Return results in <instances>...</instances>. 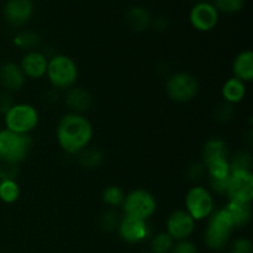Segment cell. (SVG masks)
<instances>
[{"mask_svg":"<svg viewBox=\"0 0 253 253\" xmlns=\"http://www.w3.org/2000/svg\"><path fill=\"white\" fill-rule=\"evenodd\" d=\"M57 141L62 150L68 155H78L90 145L93 126L82 114H66L57 126Z\"/></svg>","mask_w":253,"mask_h":253,"instance_id":"cell-1","label":"cell"},{"mask_svg":"<svg viewBox=\"0 0 253 253\" xmlns=\"http://www.w3.org/2000/svg\"><path fill=\"white\" fill-rule=\"evenodd\" d=\"M32 145L30 135H20L7 128L0 130V165L17 166L29 156Z\"/></svg>","mask_w":253,"mask_h":253,"instance_id":"cell-2","label":"cell"},{"mask_svg":"<svg viewBox=\"0 0 253 253\" xmlns=\"http://www.w3.org/2000/svg\"><path fill=\"white\" fill-rule=\"evenodd\" d=\"M234 229V220L225 208L216 211L214 210V212L209 216V222L205 230V244L209 249L215 251L222 250L229 244Z\"/></svg>","mask_w":253,"mask_h":253,"instance_id":"cell-3","label":"cell"},{"mask_svg":"<svg viewBox=\"0 0 253 253\" xmlns=\"http://www.w3.org/2000/svg\"><path fill=\"white\" fill-rule=\"evenodd\" d=\"M78 67L71 57L56 54L48 59L46 76L54 89H69L78 79Z\"/></svg>","mask_w":253,"mask_h":253,"instance_id":"cell-4","label":"cell"},{"mask_svg":"<svg viewBox=\"0 0 253 253\" xmlns=\"http://www.w3.org/2000/svg\"><path fill=\"white\" fill-rule=\"evenodd\" d=\"M5 128L20 135H29L39 125L40 115L36 108L30 104L15 103L4 115Z\"/></svg>","mask_w":253,"mask_h":253,"instance_id":"cell-5","label":"cell"},{"mask_svg":"<svg viewBox=\"0 0 253 253\" xmlns=\"http://www.w3.org/2000/svg\"><path fill=\"white\" fill-rule=\"evenodd\" d=\"M123 210L126 216L147 221L157 210V202L152 193L146 189H135L125 194L123 202Z\"/></svg>","mask_w":253,"mask_h":253,"instance_id":"cell-6","label":"cell"},{"mask_svg":"<svg viewBox=\"0 0 253 253\" xmlns=\"http://www.w3.org/2000/svg\"><path fill=\"white\" fill-rule=\"evenodd\" d=\"M166 91L175 103H187L193 100L199 93V82L193 74L178 72L168 78Z\"/></svg>","mask_w":253,"mask_h":253,"instance_id":"cell-7","label":"cell"},{"mask_svg":"<svg viewBox=\"0 0 253 253\" xmlns=\"http://www.w3.org/2000/svg\"><path fill=\"white\" fill-rule=\"evenodd\" d=\"M185 211L194 221L209 217L214 212V198L211 193L202 185L190 188L185 195Z\"/></svg>","mask_w":253,"mask_h":253,"instance_id":"cell-8","label":"cell"},{"mask_svg":"<svg viewBox=\"0 0 253 253\" xmlns=\"http://www.w3.org/2000/svg\"><path fill=\"white\" fill-rule=\"evenodd\" d=\"M226 195L229 202L252 203L253 175L249 170H231L227 182Z\"/></svg>","mask_w":253,"mask_h":253,"instance_id":"cell-9","label":"cell"},{"mask_svg":"<svg viewBox=\"0 0 253 253\" xmlns=\"http://www.w3.org/2000/svg\"><path fill=\"white\" fill-rule=\"evenodd\" d=\"M220 12L212 2H197L189 11V22L197 31L208 32L215 29L219 22Z\"/></svg>","mask_w":253,"mask_h":253,"instance_id":"cell-10","label":"cell"},{"mask_svg":"<svg viewBox=\"0 0 253 253\" xmlns=\"http://www.w3.org/2000/svg\"><path fill=\"white\" fill-rule=\"evenodd\" d=\"M195 230V221L185 210H175L167 219V234L174 241L187 240Z\"/></svg>","mask_w":253,"mask_h":253,"instance_id":"cell-11","label":"cell"},{"mask_svg":"<svg viewBox=\"0 0 253 253\" xmlns=\"http://www.w3.org/2000/svg\"><path fill=\"white\" fill-rule=\"evenodd\" d=\"M118 231L124 241L128 242V244H140L148 237L150 227L145 220L124 215L119 224Z\"/></svg>","mask_w":253,"mask_h":253,"instance_id":"cell-12","label":"cell"},{"mask_svg":"<svg viewBox=\"0 0 253 253\" xmlns=\"http://www.w3.org/2000/svg\"><path fill=\"white\" fill-rule=\"evenodd\" d=\"M34 10L32 0H7L4 5L2 14L7 24L14 27H20L31 19Z\"/></svg>","mask_w":253,"mask_h":253,"instance_id":"cell-13","label":"cell"},{"mask_svg":"<svg viewBox=\"0 0 253 253\" xmlns=\"http://www.w3.org/2000/svg\"><path fill=\"white\" fill-rule=\"evenodd\" d=\"M19 66L26 78L41 79L46 76L48 58L43 52L31 49L22 57Z\"/></svg>","mask_w":253,"mask_h":253,"instance_id":"cell-14","label":"cell"},{"mask_svg":"<svg viewBox=\"0 0 253 253\" xmlns=\"http://www.w3.org/2000/svg\"><path fill=\"white\" fill-rule=\"evenodd\" d=\"M64 103L71 113L83 115V113L88 111L93 105V96L86 89L81 86H72L67 89Z\"/></svg>","mask_w":253,"mask_h":253,"instance_id":"cell-15","label":"cell"},{"mask_svg":"<svg viewBox=\"0 0 253 253\" xmlns=\"http://www.w3.org/2000/svg\"><path fill=\"white\" fill-rule=\"evenodd\" d=\"M26 77L17 63L7 62L0 66V85L9 93L17 91L24 86Z\"/></svg>","mask_w":253,"mask_h":253,"instance_id":"cell-16","label":"cell"},{"mask_svg":"<svg viewBox=\"0 0 253 253\" xmlns=\"http://www.w3.org/2000/svg\"><path fill=\"white\" fill-rule=\"evenodd\" d=\"M150 11L143 6H132L125 15V22L130 30L135 32H142L151 26Z\"/></svg>","mask_w":253,"mask_h":253,"instance_id":"cell-17","label":"cell"},{"mask_svg":"<svg viewBox=\"0 0 253 253\" xmlns=\"http://www.w3.org/2000/svg\"><path fill=\"white\" fill-rule=\"evenodd\" d=\"M232 71L235 78L244 83L251 82L253 79V52L250 49L240 52L232 64Z\"/></svg>","mask_w":253,"mask_h":253,"instance_id":"cell-18","label":"cell"},{"mask_svg":"<svg viewBox=\"0 0 253 253\" xmlns=\"http://www.w3.org/2000/svg\"><path fill=\"white\" fill-rule=\"evenodd\" d=\"M246 83L235 78V77L227 79L222 85V98H224L225 103L231 104V105L241 103L246 96Z\"/></svg>","mask_w":253,"mask_h":253,"instance_id":"cell-19","label":"cell"},{"mask_svg":"<svg viewBox=\"0 0 253 253\" xmlns=\"http://www.w3.org/2000/svg\"><path fill=\"white\" fill-rule=\"evenodd\" d=\"M229 158V148L226 142L221 138H210L203 148V163L211 162L216 160Z\"/></svg>","mask_w":253,"mask_h":253,"instance_id":"cell-20","label":"cell"},{"mask_svg":"<svg viewBox=\"0 0 253 253\" xmlns=\"http://www.w3.org/2000/svg\"><path fill=\"white\" fill-rule=\"evenodd\" d=\"M234 220L235 227L246 226L252 219V207L251 203H236L229 202L225 207Z\"/></svg>","mask_w":253,"mask_h":253,"instance_id":"cell-21","label":"cell"},{"mask_svg":"<svg viewBox=\"0 0 253 253\" xmlns=\"http://www.w3.org/2000/svg\"><path fill=\"white\" fill-rule=\"evenodd\" d=\"M103 152L96 147L88 146V147H85L83 151L78 153V162L81 163L82 167L88 168V169L98 168L103 163Z\"/></svg>","mask_w":253,"mask_h":253,"instance_id":"cell-22","label":"cell"},{"mask_svg":"<svg viewBox=\"0 0 253 253\" xmlns=\"http://www.w3.org/2000/svg\"><path fill=\"white\" fill-rule=\"evenodd\" d=\"M21 194L16 179H6L0 182V200L5 204H14Z\"/></svg>","mask_w":253,"mask_h":253,"instance_id":"cell-23","label":"cell"},{"mask_svg":"<svg viewBox=\"0 0 253 253\" xmlns=\"http://www.w3.org/2000/svg\"><path fill=\"white\" fill-rule=\"evenodd\" d=\"M40 37L39 35L35 31L31 30H22L19 34H16V36L14 37V43L16 44L20 48H25L31 51L35 46L39 44Z\"/></svg>","mask_w":253,"mask_h":253,"instance_id":"cell-24","label":"cell"},{"mask_svg":"<svg viewBox=\"0 0 253 253\" xmlns=\"http://www.w3.org/2000/svg\"><path fill=\"white\" fill-rule=\"evenodd\" d=\"M231 170H249L251 172L252 157L247 151H239L229 158Z\"/></svg>","mask_w":253,"mask_h":253,"instance_id":"cell-25","label":"cell"},{"mask_svg":"<svg viewBox=\"0 0 253 253\" xmlns=\"http://www.w3.org/2000/svg\"><path fill=\"white\" fill-rule=\"evenodd\" d=\"M174 245V240L167 232H160L156 235L151 242V252L152 253H168Z\"/></svg>","mask_w":253,"mask_h":253,"instance_id":"cell-26","label":"cell"},{"mask_svg":"<svg viewBox=\"0 0 253 253\" xmlns=\"http://www.w3.org/2000/svg\"><path fill=\"white\" fill-rule=\"evenodd\" d=\"M125 199V193L118 185L106 187L103 192V202L109 207H120Z\"/></svg>","mask_w":253,"mask_h":253,"instance_id":"cell-27","label":"cell"},{"mask_svg":"<svg viewBox=\"0 0 253 253\" xmlns=\"http://www.w3.org/2000/svg\"><path fill=\"white\" fill-rule=\"evenodd\" d=\"M120 215L116 210H106L103 212L99 220V225H100L101 230L105 232H113L118 230L119 224H120Z\"/></svg>","mask_w":253,"mask_h":253,"instance_id":"cell-28","label":"cell"},{"mask_svg":"<svg viewBox=\"0 0 253 253\" xmlns=\"http://www.w3.org/2000/svg\"><path fill=\"white\" fill-rule=\"evenodd\" d=\"M212 4L219 12L237 14L244 9L246 0H212Z\"/></svg>","mask_w":253,"mask_h":253,"instance_id":"cell-29","label":"cell"},{"mask_svg":"<svg viewBox=\"0 0 253 253\" xmlns=\"http://www.w3.org/2000/svg\"><path fill=\"white\" fill-rule=\"evenodd\" d=\"M235 116V110L234 105L227 103H221L215 108L214 110V119L219 123H229L230 120H232Z\"/></svg>","mask_w":253,"mask_h":253,"instance_id":"cell-30","label":"cell"},{"mask_svg":"<svg viewBox=\"0 0 253 253\" xmlns=\"http://www.w3.org/2000/svg\"><path fill=\"white\" fill-rule=\"evenodd\" d=\"M205 174H207V168H205L204 163L203 162L192 163V165H189V167L187 168V172H185L187 179L193 183L200 182V180L205 177Z\"/></svg>","mask_w":253,"mask_h":253,"instance_id":"cell-31","label":"cell"},{"mask_svg":"<svg viewBox=\"0 0 253 253\" xmlns=\"http://www.w3.org/2000/svg\"><path fill=\"white\" fill-rule=\"evenodd\" d=\"M252 242L249 239H237L231 245V253H252Z\"/></svg>","mask_w":253,"mask_h":253,"instance_id":"cell-32","label":"cell"},{"mask_svg":"<svg viewBox=\"0 0 253 253\" xmlns=\"http://www.w3.org/2000/svg\"><path fill=\"white\" fill-rule=\"evenodd\" d=\"M170 251H172V253H198V249L192 241L182 240V241H178L177 244L173 245Z\"/></svg>","mask_w":253,"mask_h":253,"instance_id":"cell-33","label":"cell"},{"mask_svg":"<svg viewBox=\"0 0 253 253\" xmlns=\"http://www.w3.org/2000/svg\"><path fill=\"white\" fill-rule=\"evenodd\" d=\"M14 105L15 101L11 93L5 91V93L0 94V113H1L2 115H5V114H6Z\"/></svg>","mask_w":253,"mask_h":253,"instance_id":"cell-34","label":"cell"},{"mask_svg":"<svg viewBox=\"0 0 253 253\" xmlns=\"http://www.w3.org/2000/svg\"><path fill=\"white\" fill-rule=\"evenodd\" d=\"M16 166L0 165V182L6 179H16Z\"/></svg>","mask_w":253,"mask_h":253,"instance_id":"cell-35","label":"cell"},{"mask_svg":"<svg viewBox=\"0 0 253 253\" xmlns=\"http://www.w3.org/2000/svg\"><path fill=\"white\" fill-rule=\"evenodd\" d=\"M227 182H229V178L227 179H209V185L215 193L217 194H226L227 189Z\"/></svg>","mask_w":253,"mask_h":253,"instance_id":"cell-36","label":"cell"},{"mask_svg":"<svg viewBox=\"0 0 253 253\" xmlns=\"http://www.w3.org/2000/svg\"><path fill=\"white\" fill-rule=\"evenodd\" d=\"M168 25H169V21L165 15H157L155 19L151 20V26L157 31H165V30H167Z\"/></svg>","mask_w":253,"mask_h":253,"instance_id":"cell-37","label":"cell"},{"mask_svg":"<svg viewBox=\"0 0 253 253\" xmlns=\"http://www.w3.org/2000/svg\"><path fill=\"white\" fill-rule=\"evenodd\" d=\"M142 253H152V252H142Z\"/></svg>","mask_w":253,"mask_h":253,"instance_id":"cell-38","label":"cell"}]
</instances>
